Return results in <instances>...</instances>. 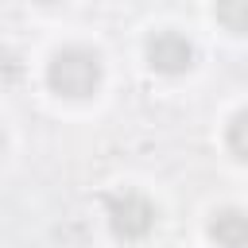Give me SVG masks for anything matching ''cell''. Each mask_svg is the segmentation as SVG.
<instances>
[{
    "label": "cell",
    "instance_id": "7a4b0ae2",
    "mask_svg": "<svg viewBox=\"0 0 248 248\" xmlns=\"http://www.w3.org/2000/svg\"><path fill=\"white\" fill-rule=\"evenodd\" d=\"M108 229L120 240H143L155 229V205L140 190H120L108 198Z\"/></svg>",
    "mask_w": 248,
    "mask_h": 248
},
{
    "label": "cell",
    "instance_id": "ba28073f",
    "mask_svg": "<svg viewBox=\"0 0 248 248\" xmlns=\"http://www.w3.org/2000/svg\"><path fill=\"white\" fill-rule=\"evenodd\" d=\"M0 151H4V132H0Z\"/></svg>",
    "mask_w": 248,
    "mask_h": 248
},
{
    "label": "cell",
    "instance_id": "277c9868",
    "mask_svg": "<svg viewBox=\"0 0 248 248\" xmlns=\"http://www.w3.org/2000/svg\"><path fill=\"white\" fill-rule=\"evenodd\" d=\"M209 236L221 248H244V240H248V217L240 209H221L209 221Z\"/></svg>",
    "mask_w": 248,
    "mask_h": 248
},
{
    "label": "cell",
    "instance_id": "52a82bcc",
    "mask_svg": "<svg viewBox=\"0 0 248 248\" xmlns=\"http://www.w3.org/2000/svg\"><path fill=\"white\" fill-rule=\"evenodd\" d=\"M39 4H58V0H39Z\"/></svg>",
    "mask_w": 248,
    "mask_h": 248
},
{
    "label": "cell",
    "instance_id": "8992f818",
    "mask_svg": "<svg viewBox=\"0 0 248 248\" xmlns=\"http://www.w3.org/2000/svg\"><path fill=\"white\" fill-rule=\"evenodd\" d=\"M244 124H248V112H236L229 120V151H232V159L248 155V147H244Z\"/></svg>",
    "mask_w": 248,
    "mask_h": 248
},
{
    "label": "cell",
    "instance_id": "6da1fadb",
    "mask_svg": "<svg viewBox=\"0 0 248 248\" xmlns=\"http://www.w3.org/2000/svg\"><path fill=\"white\" fill-rule=\"evenodd\" d=\"M46 85L58 97H93L101 85V54L89 46H62L46 62Z\"/></svg>",
    "mask_w": 248,
    "mask_h": 248
},
{
    "label": "cell",
    "instance_id": "5b68a950",
    "mask_svg": "<svg viewBox=\"0 0 248 248\" xmlns=\"http://www.w3.org/2000/svg\"><path fill=\"white\" fill-rule=\"evenodd\" d=\"M217 23H225L232 35H244V27H248V0H217Z\"/></svg>",
    "mask_w": 248,
    "mask_h": 248
},
{
    "label": "cell",
    "instance_id": "3957f363",
    "mask_svg": "<svg viewBox=\"0 0 248 248\" xmlns=\"http://www.w3.org/2000/svg\"><path fill=\"white\" fill-rule=\"evenodd\" d=\"M147 66L155 74H186L194 66V46L178 31H155L147 39Z\"/></svg>",
    "mask_w": 248,
    "mask_h": 248
}]
</instances>
